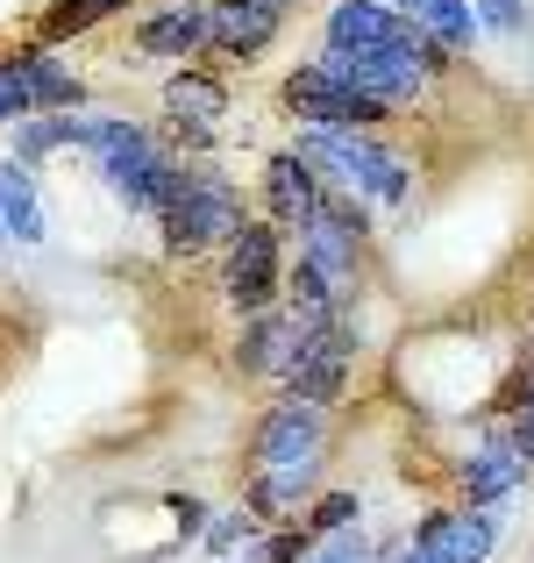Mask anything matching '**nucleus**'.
<instances>
[{
	"label": "nucleus",
	"mask_w": 534,
	"mask_h": 563,
	"mask_svg": "<svg viewBox=\"0 0 534 563\" xmlns=\"http://www.w3.org/2000/svg\"><path fill=\"white\" fill-rule=\"evenodd\" d=\"M165 250H178V257H192V250H207V243H229L235 229H243V192H235L221 172H207V165H186L178 172V192H171V207L165 214Z\"/></svg>",
	"instance_id": "1"
},
{
	"label": "nucleus",
	"mask_w": 534,
	"mask_h": 563,
	"mask_svg": "<svg viewBox=\"0 0 534 563\" xmlns=\"http://www.w3.org/2000/svg\"><path fill=\"white\" fill-rule=\"evenodd\" d=\"M292 157H300V165H321V172H343L349 186L378 192V200H407V157L378 151V143L356 136V129H307Z\"/></svg>",
	"instance_id": "2"
},
{
	"label": "nucleus",
	"mask_w": 534,
	"mask_h": 563,
	"mask_svg": "<svg viewBox=\"0 0 534 563\" xmlns=\"http://www.w3.org/2000/svg\"><path fill=\"white\" fill-rule=\"evenodd\" d=\"M314 65L329 71L335 86H349V93L378 100L385 114H392L399 100H413V93H421V79H427V71L413 65L407 51H329V57H314Z\"/></svg>",
	"instance_id": "3"
},
{
	"label": "nucleus",
	"mask_w": 534,
	"mask_h": 563,
	"mask_svg": "<svg viewBox=\"0 0 534 563\" xmlns=\"http://www.w3.org/2000/svg\"><path fill=\"white\" fill-rule=\"evenodd\" d=\"M349 357H356V321H349V314H335L329 329H321L314 343L292 357V372H286V399H292V407H314V413H321L335 393H343Z\"/></svg>",
	"instance_id": "4"
},
{
	"label": "nucleus",
	"mask_w": 534,
	"mask_h": 563,
	"mask_svg": "<svg viewBox=\"0 0 534 563\" xmlns=\"http://www.w3.org/2000/svg\"><path fill=\"white\" fill-rule=\"evenodd\" d=\"M278 229L271 221H243V229L229 235V264H221V286H229V300L243 307V314H264L278 292Z\"/></svg>",
	"instance_id": "5"
},
{
	"label": "nucleus",
	"mask_w": 534,
	"mask_h": 563,
	"mask_svg": "<svg viewBox=\"0 0 534 563\" xmlns=\"http://www.w3.org/2000/svg\"><path fill=\"white\" fill-rule=\"evenodd\" d=\"M286 108L300 114L307 129H370V122L385 114L378 100H364V93H349V86H335L321 65H300V71L286 79Z\"/></svg>",
	"instance_id": "6"
},
{
	"label": "nucleus",
	"mask_w": 534,
	"mask_h": 563,
	"mask_svg": "<svg viewBox=\"0 0 534 563\" xmlns=\"http://www.w3.org/2000/svg\"><path fill=\"white\" fill-rule=\"evenodd\" d=\"M249 450H257V471L321 464V413H314V407H292V399H278V407L257 421Z\"/></svg>",
	"instance_id": "7"
},
{
	"label": "nucleus",
	"mask_w": 534,
	"mask_h": 563,
	"mask_svg": "<svg viewBox=\"0 0 534 563\" xmlns=\"http://www.w3.org/2000/svg\"><path fill=\"white\" fill-rule=\"evenodd\" d=\"M314 335L321 329H307V321H292V314H249L243 343H235V364H243V372H257V378H271V372L286 378L292 357H300Z\"/></svg>",
	"instance_id": "8"
},
{
	"label": "nucleus",
	"mask_w": 534,
	"mask_h": 563,
	"mask_svg": "<svg viewBox=\"0 0 534 563\" xmlns=\"http://www.w3.org/2000/svg\"><path fill=\"white\" fill-rule=\"evenodd\" d=\"M521 478H527V464H521V450H513L507 428H492V435L470 450V464H464V485H470V507L478 514H499Z\"/></svg>",
	"instance_id": "9"
},
{
	"label": "nucleus",
	"mask_w": 534,
	"mask_h": 563,
	"mask_svg": "<svg viewBox=\"0 0 534 563\" xmlns=\"http://www.w3.org/2000/svg\"><path fill=\"white\" fill-rule=\"evenodd\" d=\"M207 36L229 57H257V51H271V36H278V8H264V0H214V8H207Z\"/></svg>",
	"instance_id": "10"
},
{
	"label": "nucleus",
	"mask_w": 534,
	"mask_h": 563,
	"mask_svg": "<svg viewBox=\"0 0 534 563\" xmlns=\"http://www.w3.org/2000/svg\"><path fill=\"white\" fill-rule=\"evenodd\" d=\"M321 179H314V165H300V157H271L264 165V207H271L286 229H307V221L321 214Z\"/></svg>",
	"instance_id": "11"
},
{
	"label": "nucleus",
	"mask_w": 534,
	"mask_h": 563,
	"mask_svg": "<svg viewBox=\"0 0 534 563\" xmlns=\"http://www.w3.org/2000/svg\"><path fill=\"white\" fill-rule=\"evenodd\" d=\"M207 43V8H165V14H151V22L136 29V51L143 57H186V51H200Z\"/></svg>",
	"instance_id": "12"
},
{
	"label": "nucleus",
	"mask_w": 534,
	"mask_h": 563,
	"mask_svg": "<svg viewBox=\"0 0 534 563\" xmlns=\"http://www.w3.org/2000/svg\"><path fill=\"white\" fill-rule=\"evenodd\" d=\"M314 485V464H292V471H257L249 478V521H292Z\"/></svg>",
	"instance_id": "13"
},
{
	"label": "nucleus",
	"mask_w": 534,
	"mask_h": 563,
	"mask_svg": "<svg viewBox=\"0 0 534 563\" xmlns=\"http://www.w3.org/2000/svg\"><path fill=\"white\" fill-rule=\"evenodd\" d=\"M0 229L14 235V243H43V207H36V179H29V165H0Z\"/></svg>",
	"instance_id": "14"
},
{
	"label": "nucleus",
	"mask_w": 534,
	"mask_h": 563,
	"mask_svg": "<svg viewBox=\"0 0 534 563\" xmlns=\"http://www.w3.org/2000/svg\"><path fill=\"white\" fill-rule=\"evenodd\" d=\"M22 79H29V100H36V108H57V114H71V108L86 100L79 71H71V65H57L51 51H29V57H22Z\"/></svg>",
	"instance_id": "15"
},
{
	"label": "nucleus",
	"mask_w": 534,
	"mask_h": 563,
	"mask_svg": "<svg viewBox=\"0 0 534 563\" xmlns=\"http://www.w3.org/2000/svg\"><path fill=\"white\" fill-rule=\"evenodd\" d=\"M165 108L178 114V122H214V114L229 108V86L207 79V71H178V79L165 86Z\"/></svg>",
	"instance_id": "16"
},
{
	"label": "nucleus",
	"mask_w": 534,
	"mask_h": 563,
	"mask_svg": "<svg viewBox=\"0 0 534 563\" xmlns=\"http://www.w3.org/2000/svg\"><path fill=\"white\" fill-rule=\"evenodd\" d=\"M57 143H79V114H51V122H14V165H36V157H51Z\"/></svg>",
	"instance_id": "17"
},
{
	"label": "nucleus",
	"mask_w": 534,
	"mask_h": 563,
	"mask_svg": "<svg viewBox=\"0 0 534 563\" xmlns=\"http://www.w3.org/2000/svg\"><path fill=\"white\" fill-rule=\"evenodd\" d=\"M129 0H51L43 8V36H79V29L108 22V14H122Z\"/></svg>",
	"instance_id": "18"
},
{
	"label": "nucleus",
	"mask_w": 534,
	"mask_h": 563,
	"mask_svg": "<svg viewBox=\"0 0 534 563\" xmlns=\"http://www.w3.org/2000/svg\"><path fill=\"white\" fill-rule=\"evenodd\" d=\"M356 514H364V499L356 493H321L314 514H307V536H335V528H356Z\"/></svg>",
	"instance_id": "19"
},
{
	"label": "nucleus",
	"mask_w": 534,
	"mask_h": 563,
	"mask_svg": "<svg viewBox=\"0 0 534 563\" xmlns=\"http://www.w3.org/2000/svg\"><path fill=\"white\" fill-rule=\"evenodd\" d=\"M29 114H36V100H29L22 65H0V122H29Z\"/></svg>",
	"instance_id": "20"
},
{
	"label": "nucleus",
	"mask_w": 534,
	"mask_h": 563,
	"mask_svg": "<svg viewBox=\"0 0 534 563\" xmlns=\"http://www.w3.org/2000/svg\"><path fill=\"white\" fill-rule=\"evenodd\" d=\"M249 536H257L249 514H221V521H207V550H214V556H229L235 542H249Z\"/></svg>",
	"instance_id": "21"
},
{
	"label": "nucleus",
	"mask_w": 534,
	"mask_h": 563,
	"mask_svg": "<svg viewBox=\"0 0 534 563\" xmlns=\"http://www.w3.org/2000/svg\"><path fill=\"white\" fill-rule=\"evenodd\" d=\"M470 22H485V29H507V36H513V29H527V8H521V0H485V8L470 14Z\"/></svg>",
	"instance_id": "22"
},
{
	"label": "nucleus",
	"mask_w": 534,
	"mask_h": 563,
	"mask_svg": "<svg viewBox=\"0 0 534 563\" xmlns=\"http://www.w3.org/2000/svg\"><path fill=\"white\" fill-rule=\"evenodd\" d=\"M314 563H370V542L356 536V528H335V542H329Z\"/></svg>",
	"instance_id": "23"
},
{
	"label": "nucleus",
	"mask_w": 534,
	"mask_h": 563,
	"mask_svg": "<svg viewBox=\"0 0 534 563\" xmlns=\"http://www.w3.org/2000/svg\"><path fill=\"white\" fill-rule=\"evenodd\" d=\"M507 435H513V450H521V464L534 471V385L521 393V413H513V428H507Z\"/></svg>",
	"instance_id": "24"
},
{
	"label": "nucleus",
	"mask_w": 534,
	"mask_h": 563,
	"mask_svg": "<svg viewBox=\"0 0 534 563\" xmlns=\"http://www.w3.org/2000/svg\"><path fill=\"white\" fill-rule=\"evenodd\" d=\"M171 521H178V536H207V499H171Z\"/></svg>",
	"instance_id": "25"
},
{
	"label": "nucleus",
	"mask_w": 534,
	"mask_h": 563,
	"mask_svg": "<svg viewBox=\"0 0 534 563\" xmlns=\"http://www.w3.org/2000/svg\"><path fill=\"white\" fill-rule=\"evenodd\" d=\"M264 8H278V14H286V8H292V0H264Z\"/></svg>",
	"instance_id": "26"
}]
</instances>
